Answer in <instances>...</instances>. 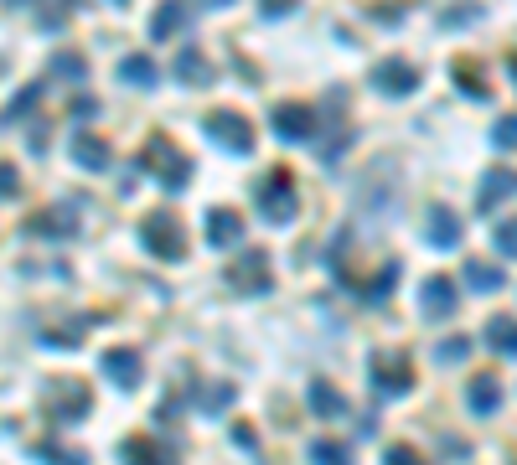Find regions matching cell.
Listing matches in <instances>:
<instances>
[{
    "mask_svg": "<svg viewBox=\"0 0 517 465\" xmlns=\"http://www.w3.org/2000/svg\"><path fill=\"white\" fill-rule=\"evenodd\" d=\"M207 243L212 248H238L243 243V217L233 207H212L207 212Z\"/></svg>",
    "mask_w": 517,
    "mask_h": 465,
    "instance_id": "9a60e30c",
    "label": "cell"
},
{
    "mask_svg": "<svg viewBox=\"0 0 517 465\" xmlns=\"http://www.w3.org/2000/svg\"><path fill=\"white\" fill-rule=\"evenodd\" d=\"M83 73H88V68H83V62H78L73 52H68V57H57V78H73V83H78Z\"/></svg>",
    "mask_w": 517,
    "mask_h": 465,
    "instance_id": "e575fe53",
    "label": "cell"
},
{
    "mask_svg": "<svg viewBox=\"0 0 517 465\" xmlns=\"http://www.w3.org/2000/svg\"><path fill=\"white\" fill-rule=\"evenodd\" d=\"M254 202H259V212H264V217H269V223H275V228L295 223V212H300V197H295V181H290V171H269V176L259 181Z\"/></svg>",
    "mask_w": 517,
    "mask_h": 465,
    "instance_id": "3957f363",
    "label": "cell"
},
{
    "mask_svg": "<svg viewBox=\"0 0 517 465\" xmlns=\"http://www.w3.org/2000/svg\"><path fill=\"white\" fill-rule=\"evenodd\" d=\"M99 372L114 383V388H140V378H145V362H140V352L135 347H109L104 357H99Z\"/></svg>",
    "mask_w": 517,
    "mask_h": 465,
    "instance_id": "9c48e42d",
    "label": "cell"
},
{
    "mask_svg": "<svg viewBox=\"0 0 517 465\" xmlns=\"http://www.w3.org/2000/svg\"><path fill=\"white\" fill-rule=\"evenodd\" d=\"M202 130L218 140L223 150H233V155H249V150H254V124L243 119L238 109H212V114L202 119Z\"/></svg>",
    "mask_w": 517,
    "mask_h": 465,
    "instance_id": "277c9868",
    "label": "cell"
},
{
    "mask_svg": "<svg viewBox=\"0 0 517 465\" xmlns=\"http://www.w3.org/2000/svg\"><path fill=\"white\" fill-rule=\"evenodd\" d=\"M181 26H192V6H187V0H161V6H156V21H150V37H156V42H171Z\"/></svg>",
    "mask_w": 517,
    "mask_h": 465,
    "instance_id": "2e32d148",
    "label": "cell"
},
{
    "mask_svg": "<svg viewBox=\"0 0 517 465\" xmlns=\"http://www.w3.org/2000/svg\"><path fill=\"white\" fill-rule=\"evenodd\" d=\"M368 372H373V388L378 393H409L414 388V362L404 357V352H373V362H368Z\"/></svg>",
    "mask_w": 517,
    "mask_h": 465,
    "instance_id": "8992f818",
    "label": "cell"
},
{
    "mask_svg": "<svg viewBox=\"0 0 517 465\" xmlns=\"http://www.w3.org/2000/svg\"><path fill=\"white\" fill-rule=\"evenodd\" d=\"M140 243H145V254H156L161 264L187 259V233H181V223L171 212H150L140 223Z\"/></svg>",
    "mask_w": 517,
    "mask_h": 465,
    "instance_id": "7a4b0ae2",
    "label": "cell"
},
{
    "mask_svg": "<svg viewBox=\"0 0 517 465\" xmlns=\"http://www.w3.org/2000/svg\"><path fill=\"white\" fill-rule=\"evenodd\" d=\"M497 248L507 259H517V217H507V223H497Z\"/></svg>",
    "mask_w": 517,
    "mask_h": 465,
    "instance_id": "836d02e7",
    "label": "cell"
},
{
    "mask_svg": "<svg viewBox=\"0 0 517 465\" xmlns=\"http://www.w3.org/2000/svg\"><path fill=\"white\" fill-rule=\"evenodd\" d=\"M306 398H311V409H316L321 419H337V414H347V398H342L337 388H331V383H321V378L311 383V393H306Z\"/></svg>",
    "mask_w": 517,
    "mask_h": 465,
    "instance_id": "603a6c76",
    "label": "cell"
},
{
    "mask_svg": "<svg viewBox=\"0 0 517 465\" xmlns=\"http://www.w3.org/2000/svg\"><path fill=\"white\" fill-rule=\"evenodd\" d=\"M368 78H373V88L383 93V99H409V93L419 88V68H414V62H404V57L378 62Z\"/></svg>",
    "mask_w": 517,
    "mask_h": 465,
    "instance_id": "ba28073f",
    "label": "cell"
},
{
    "mask_svg": "<svg viewBox=\"0 0 517 465\" xmlns=\"http://www.w3.org/2000/svg\"><path fill=\"white\" fill-rule=\"evenodd\" d=\"M455 83H461L471 99H486V73L481 68H471V62H455Z\"/></svg>",
    "mask_w": 517,
    "mask_h": 465,
    "instance_id": "484cf974",
    "label": "cell"
},
{
    "mask_svg": "<svg viewBox=\"0 0 517 465\" xmlns=\"http://www.w3.org/2000/svg\"><path fill=\"white\" fill-rule=\"evenodd\" d=\"M492 145H497V150H517V114H502V119L492 124Z\"/></svg>",
    "mask_w": 517,
    "mask_h": 465,
    "instance_id": "4316f807",
    "label": "cell"
},
{
    "mask_svg": "<svg viewBox=\"0 0 517 465\" xmlns=\"http://www.w3.org/2000/svg\"><path fill=\"white\" fill-rule=\"evenodd\" d=\"M259 6H264V16H290L295 0H259Z\"/></svg>",
    "mask_w": 517,
    "mask_h": 465,
    "instance_id": "d590c367",
    "label": "cell"
},
{
    "mask_svg": "<svg viewBox=\"0 0 517 465\" xmlns=\"http://www.w3.org/2000/svg\"><path fill=\"white\" fill-rule=\"evenodd\" d=\"M419 300H424V316H435V321H450L455 310H461V290H455L450 274H430V279H424Z\"/></svg>",
    "mask_w": 517,
    "mask_h": 465,
    "instance_id": "30bf717a",
    "label": "cell"
},
{
    "mask_svg": "<svg viewBox=\"0 0 517 465\" xmlns=\"http://www.w3.org/2000/svg\"><path fill=\"white\" fill-rule=\"evenodd\" d=\"M16 192H21V171L11 161H0V202H11Z\"/></svg>",
    "mask_w": 517,
    "mask_h": 465,
    "instance_id": "d6a6232c",
    "label": "cell"
},
{
    "mask_svg": "<svg viewBox=\"0 0 517 465\" xmlns=\"http://www.w3.org/2000/svg\"><path fill=\"white\" fill-rule=\"evenodd\" d=\"M393 285H399V264H383V269H378V279L368 285V300H383Z\"/></svg>",
    "mask_w": 517,
    "mask_h": 465,
    "instance_id": "f546056e",
    "label": "cell"
},
{
    "mask_svg": "<svg viewBox=\"0 0 517 465\" xmlns=\"http://www.w3.org/2000/svg\"><path fill=\"white\" fill-rule=\"evenodd\" d=\"M424 238H430V248H461V238H466V223L455 217L450 207H430V228H424Z\"/></svg>",
    "mask_w": 517,
    "mask_h": 465,
    "instance_id": "5bb4252c",
    "label": "cell"
},
{
    "mask_svg": "<svg viewBox=\"0 0 517 465\" xmlns=\"http://www.w3.org/2000/svg\"><path fill=\"white\" fill-rule=\"evenodd\" d=\"M269 285H275V274H269V254H259V248H249L238 264H228V290H238V295H264Z\"/></svg>",
    "mask_w": 517,
    "mask_h": 465,
    "instance_id": "52a82bcc",
    "label": "cell"
},
{
    "mask_svg": "<svg viewBox=\"0 0 517 465\" xmlns=\"http://www.w3.org/2000/svg\"><path fill=\"white\" fill-rule=\"evenodd\" d=\"M269 124H275V135H280V140H290V145H311V140H316V109H311V104H300V99L275 104Z\"/></svg>",
    "mask_w": 517,
    "mask_h": 465,
    "instance_id": "5b68a950",
    "label": "cell"
},
{
    "mask_svg": "<svg viewBox=\"0 0 517 465\" xmlns=\"http://www.w3.org/2000/svg\"><path fill=\"white\" fill-rule=\"evenodd\" d=\"M140 166L156 176L166 192H181V186L192 181V161H187V155H181L166 135H150V140L140 145Z\"/></svg>",
    "mask_w": 517,
    "mask_h": 465,
    "instance_id": "6da1fadb",
    "label": "cell"
},
{
    "mask_svg": "<svg viewBox=\"0 0 517 465\" xmlns=\"http://www.w3.org/2000/svg\"><path fill=\"white\" fill-rule=\"evenodd\" d=\"M207 6H233V0H207Z\"/></svg>",
    "mask_w": 517,
    "mask_h": 465,
    "instance_id": "74e56055",
    "label": "cell"
},
{
    "mask_svg": "<svg viewBox=\"0 0 517 465\" xmlns=\"http://www.w3.org/2000/svg\"><path fill=\"white\" fill-rule=\"evenodd\" d=\"M119 78H125L130 88H156L161 83V73H156V62H150V57H125V62H119Z\"/></svg>",
    "mask_w": 517,
    "mask_h": 465,
    "instance_id": "cb8c5ba5",
    "label": "cell"
},
{
    "mask_svg": "<svg viewBox=\"0 0 517 465\" xmlns=\"http://www.w3.org/2000/svg\"><path fill=\"white\" fill-rule=\"evenodd\" d=\"M11 6H21V0H11Z\"/></svg>",
    "mask_w": 517,
    "mask_h": 465,
    "instance_id": "f35d334b",
    "label": "cell"
},
{
    "mask_svg": "<svg viewBox=\"0 0 517 465\" xmlns=\"http://www.w3.org/2000/svg\"><path fill=\"white\" fill-rule=\"evenodd\" d=\"M176 78L192 83V88H207L212 78H218V68L207 62V52H181V57H176Z\"/></svg>",
    "mask_w": 517,
    "mask_h": 465,
    "instance_id": "d6986e66",
    "label": "cell"
},
{
    "mask_svg": "<svg viewBox=\"0 0 517 465\" xmlns=\"http://www.w3.org/2000/svg\"><path fill=\"white\" fill-rule=\"evenodd\" d=\"M37 455H42V460H52V465H88V455H83V450H63V445H37Z\"/></svg>",
    "mask_w": 517,
    "mask_h": 465,
    "instance_id": "f1b7e54d",
    "label": "cell"
},
{
    "mask_svg": "<svg viewBox=\"0 0 517 465\" xmlns=\"http://www.w3.org/2000/svg\"><path fill=\"white\" fill-rule=\"evenodd\" d=\"M471 357V341L466 336H445L440 341V362H466Z\"/></svg>",
    "mask_w": 517,
    "mask_h": 465,
    "instance_id": "4dcf8cb0",
    "label": "cell"
},
{
    "mask_svg": "<svg viewBox=\"0 0 517 465\" xmlns=\"http://www.w3.org/2000/svg\"><path fill=\"white\" fill-rule=\"evenodd\" d=\"M466 285H471L476 295H497V290L507 285V274H502L497 264H486V259H471V264H466Z\"/></svg>",
    "mask_w": 517,
    "mask_h": 465,
    "instance_id": "44dd1931",
    "label": "cell"
},
{
    "mask_svg": "<svg viewBox=\"0 0 517 465\" xmlns=\"http://www.w3.org/2000/svg\"><path fill=\"white\" fill-rule=\"evenodd\" d=\"M26 233H37V238H73V233H78L73 207H47V212H37L32 223H26Z\"/></svg>",
    "mask_w": 517,
    "mask_h": 465,
    "instance_id": "e0dca14e",
    "label": "cell"
},
{
    "mask_svg": "<svg viewBox=\"0 0 517 465\" xmlns=\"http://www.w3.org/2000/svg\"><path fill=\"white\" fill-rule=\"evenodd\" d=\"M88 388L83 383H52V393H47V414L57 419V424H78L83 414H88Z\"/></svg>",
    "mask_w": 517,
    "mask_h": 465,
    "instance_id": "8fae6325",
    "label": "cell"
},
{
    "mask_svg": "<svg viewBox=\"0 0 517 465\" xmlns=\"http://www.w3.org/2000/svg\"><path fill=\"white\" fill-rule=\"evenodd\" d=\"M466 403H471V414H481V419L497 414V409H502V383H497V378H476L471 393H466Z\"/></svg>",
    "mask_w": 517,
    "mask_h": 465,
    "instance_id": "7402d4cb",
    "label": "cell"
},
{
    "mask_svg": "<svg viewBox=\"0 0 517 465\" xmlns=\"http://www.w3.org/2000/svg\"><path fill=\"white\" fill-rule=\"evenodd\" d=\"M68 150H73V161H78L83 171H104V166H109V145H104L99 135H88V130H78Z\"/></svg>",
    "mask_w": 517,
    "mask_h": 465,
    "instance_id": "ac0fdd59",
    "label": "cell"
},
{
    "mask_svg": "<svg viewBox=\"0 0 517 465\" xmlns=\"http://www.w3.org/2000/svg\"><path fill=\"white\" fill-rule=\"evenodd\" d=\"M486 347L502 352V357H517V316H492L486 321Z\"/></svg>",
    "mask_w": 517,
    "mask_h": 465,
    "instance_id": "ffe728a7",
    "label": "cell"
},
{
    "mask_svg": "<svg viewBox=\"0 0 517 465\" xmlns=\"http://www.w3.org/2000/svg\"><path fill=\"white\" fill-rule=\"evenodd\" d=\"M233 398H238V393H233L228 383H212V388L202 393V409H207V414H223V409H228Z\"/></svg>",
    "mask_w": 517,
    "mask_h": 465,
    "instance_id": "83f0119b",
    "label": "cell"
},
{
    "mask_svg": "<svg viewBox=\"0 0 517 465\" xmlns=\"http://www.w3.org/2000/svg\"><path fill=\"white\" fill-rule=\"evenodd\" d=\"M125 455L130 465H176L181 455H176V445L171 440H156V434H135V440H125Z\"/></svg>",
    "mask_w": 517,
    "mask_h": 465,
    "instance_id": "4fadbf2b",
    "label": "cell"
},
{
    "mask_svg": "<svg viewBox=\"0 0 517 465\" xmlns=\"http://www.w3.org/2000/svg\"><path fill=\"white\" fill-rule=\"evenodd\" d=\"M507 197H517V171L492 166V171L481 176V186H476V212H497Z\"/></svg>",
    "mask_w": 517,
    "mask_h": 465,
    "instance_id": "7c38bea8",
    "label": "cell"
},
{
    "mask_svg": "<svg viewBox=\"0 0 517 465\" xmlns=\"http://www.w3.org/2000/svg\"><path fill=\"white\" fill-rule=\"evenodd\" d=\"M507 68H512V83H517V52H512V62H507Z\"/></svg>",
    "mask_w": 517,
    "mask_h": 465,
    "instance_id": "8d00e7d4",
    "label": "cell"
},
{
    "mask_svg": "<svg viewBox=\"0 0 517 465\" xmlns=\"http://www.w3.org/2000/svg\"><path fill=\"white\" fill-rule=\"evenodd\" d=\"M383 465H424V455L414 445H388L383 450Z\"/></svg>",
    "mask_w": 517,
    "mask_h": 465,
    "instance_id": "1f68e13d",
    "label": "cell"
},
{
    "mask_svg": "<svg viewBox=\"0 0 517 465\" xmlns=\"http://www.w3.org/2000/svg\"><path fill=\"white\" fill-rule=\"evenodd\" d=\"M311 465H352V450L337 440H311Z\"/></svg>",
    "mask_w": 517,
    "mask_h": 465,
    "instance_id": "d4e9b609",
    "label": "cell"
}]
</instances>
